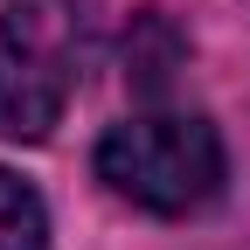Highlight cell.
<instances>
[{"label":"cell","instance_id":"obj_1","mask_svg":"<svg viewBox=\"0 0 250 250\" xmlns=\"http://www.w3.org/2000/svg\"><path fill=\"white\" fill-rule=\"evenodd\" d=\"M98 181L132 208L188 215L223 188V139L208 118L188 111H139L98 139Z\"/></svg>","mask_w":250,"mask_h":250},{"label":"cell","instance_id":"obj_2","mask_svg":"<svg viewBox=\"0 0 250 250\" xmlns=\"http://www.w3.org/2000/svg\"><path fill=\"white\" fill-rule=\"evenodd\" d=\"M77 21L56 0H14L0 7V132L7 139H49L77 90Z\"/></svg>","mask_w":250,"mask_h":250},{"label":"cell","instance_id":"obj_3","mask_svg":"<svg viewBox=\"0 0 250 250\" xmlns=\"http://www.w3.org/2000/svg\"><path fill=\"white\" fill-rule=\"evenodd\" d=\"M0 250H49L42 195H35L21 174H7V167H0Z\"/></svg>","mask_w":250,"mask_h":250}]
</instances>
